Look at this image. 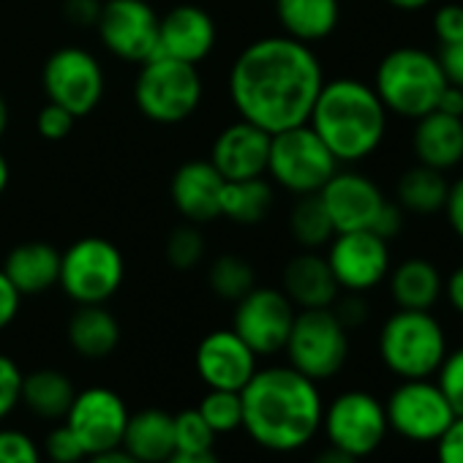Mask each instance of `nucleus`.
<instances>
[{"instance_id": "obj_1", "label": "nucleus", "mask_w": 463, "mask_h": 463, "mask_svg": "<svg viewBox=\"0 0 463 463\" xmlns=\"http://www.w3.org/2000/svg\"><path fill=\"white\" fill-rule=\"evenodd\" d=\"M322 85L319 55L311 44L284 33L262 36L243 47L226 80L235 112L268 134L308 123Z\"/></svg>"}, {"instance_id": "obj_2", "label": "nucleus", "mask_w": 463, "mask_h": 463, "mask_svg": "<svg viewBox=\"0 0 463 463\" xmlns=\"http://www.w3.org/2000/svg\"><path fill=\"white\" fill-rule=\"evenodd\" d=\"M243 428L273 452H295L306 447L322 428L325 401L319 382L303 376L292 365L257 368L241 390Z\"/></svg>"}, {"instance_id": "obj_3", "label": "nucleus", "mask_w": 463, "mask_h": 463, "mask_svg": "<svg viewBox=\"0 0 463 463\" xmlns=\"http://www.w3.org/2000/svg\"><path fill=\"white\" fill-rule=\"evenodd\" d=\"M387 118L390 112L373 85L354 77H338L330 82L325 80L308 126L330 147L338 164H360L382 147Z\"/></svg>"}, {"instance_id": "obj_4", "label": "nucleus", "mask_w": 463, "mask_h": 463, "mask_svg": "<svg viewBox=\"0 0 463 463\" xmlns=\"http://www.w3.org/2000/svg\"><path fill=\"white\" fill-rule=\"evenodd\" d=\"M444 88L447 80L436 55L422 47L390 50L373 74V90L384 109L406 120H417L433 112Z\"/></svg>"}, {"instance_id": "obj_5", "label": "nucleus", "mask_w": 463, "mask_h": 463, "mask_svg": "<svg viewBox=\"0 0 463 463\" xmlns=\"http://www.w3.org/2000/svg\"><path fill=\"white\" fill-rule=\"evenodd\" d=\"M449 344L430 311L398 308L379 330V357L398 379H433Z\"/></svg>"}, {"instance_id": "obj_6", "label": "nucleus", "mask_w": 463, "mask_h": 463, "mask_svg": "<svg viewBox=\"0 0 463 463\" xmlns=\"http://www.w3.org/2000/svg\"><path fill=\"white\" fill-rule=\"evenodd\" d=\"M139 66L134 101L147 120L158 126H175L188 120L202 107L204 82L196 66L166 55H153Z\"/></svg>"}, {"instance_id": "obj_7", "label": "nucleus", "mask_w": 463, "mask_h": 463, "mask_svg": "<svg viewBox=\"0 0 463 463\" xmlns=\"http://www.w3.org/2000/svg\"><path fill=\"white\" fill-rule=\"evenodd\" d=\"M126 260L107 238H80L61 254L58 287L77 306H107L123 287Z\"/></svg>"}, {"instance_id": "obj_8", "label": "nucleus", "mask_w": 463, "mask_h": 463, "mask_svg": "<svg viewBox=\"0 0 463 463\" xmlns=\"http://www.w3.org/2000/svg\"><path fill=\"white\" fill-rule=\"evenodd\" d=\"M338 161L319 134L303 123L270 137L268 175L276 185L295 196L319 194L322 185L338 172Z\"/></svg>"}, {"instance_id": "obj_9", "label": "nucleus", "mask_w": 463, "mask_h": 463, "mask_svg": "<svg viewBox=\"0 0 463 463\" xmlns=\"http://www.w3.org/2000/svg\"><path fill=\"white\" fill-rule=\"evenodd\" d=\"M289 365L314 382L333 379L349 360V330L333 308H303L284 346Z\"/></svg>"}, {"instance_id": "obj_10", "label": "nucleus", "mask_w": 463, "mask_h": 463, "mask_svg": "<svg viewBox=\"0 0 463 463\" xmlns=\"http://www.w3.org/2000/svg\"><path fill=\"white\" fill-rule=\"evenodd\" d=\"M42 88L47 101L63 107L74 118H85L101 104L107 74L93 52L82 47H61L44 61Z\"/></svg>"}, {"instance_id": "obj_11", "label": "nucleus", "mask_w": 463, "mask_h": 463, "mask_svg": "<svg viewBox=\"0 0 463 463\" xmlns=\"http://www.w3.org/2000/svg\"><path fill=\"white\" fill-rule=\"evenodd\" d=\"M322 428L333 447L360 460L373 455L390 433L384 403L365 390H346L335 395L325 406Z\"/></svg>"}, {"instance_id": "obj_12", "label": "nucleus", "mask_w": 463, "mask_h": 463, "mask_svg": "<svg viewBox=\"0 0 463 463\" xmlns=\"http://www.w3.org/2000/svg\"><path fill=\"white\" fill-rule=\"evenodd\" d=\"M390 433L411 444H433L458 417L433 379H401L384 401Z\"/></svg>"}, {"instance_id": "obj_13", "label": "nucleus", "mask_w": 463, "mask_h": 463, "mask_svg": "<svg viewBox=\"0 0 463 463\" xmlns=\"http://www.w3.org/2000/svg\"><path fill=\"white\" fill-rule=\"evenodd\" d=\"M341 292L365 295L387 281L392 268L390 241L379 238L371 229L335 232L325 254Z\"/></svg>"}, {"instance_id": "obj_14", "label": "nucleus", "mask_w": 463, "mask_h": 463, "mask_svg": "<svg viewBox=\"0 0 463 463\" xmlns=\"http://www.w3.org/2000/svg\"><path fill=\"white\" fill-rule=\"evenodd\" d=\"M295 317L298 308L279 287H254L235 303L232 330L257 352V357H270L284 352Z\"/></svg>"}, {"instance_id": "obj_15", "label": "nucleus", "mask_w": 463, "mask_h": 463, "mask_svg": "<svg viewBox=\"0 0 463 463\" xmlns=\"http://www.w3.org/2000/svg\"><path fill=\"white\" fill-rule=\"evenodd\" d=\"M158 20L147 0H104L96 31L115 58L145 63L158 55Z\"/></svg>"}, {"instance_id": "obj_16", "label": "nucleus", "mask_w": 463, "mask_h": 463, "mask_svg": "<svg viewBox=\"0 0 463 463\" xmlns=\"http://www.w3.org/2000/svg\"><path fill=\"white\" fill-rule=\"evenodd\" d=\"M126 401L109 387H88L74 395V403L66 414V425L74 430L85 455H99L120 447L123 430L128 422Z\"/></svg>"}, {"instance_id": "obj_17", "label": "nucleus", "mask_w": 463, "mask_h": 463, "mask_svg": "<svg viewBox=\"0 0 463 463\" xmlns=\"http://www.w3.org/2000/svg\"><path fill=\"white\" fill-rule=\"evenodd\" d=\"M194 365L207 390L241 392L257 373V352L232 327L213 330L199 341Z\"/></svg>"}, {"instance_id": "obj_18", "label": "nucleus", "mask_w": 463, "mask_h": 463, "mask_svg": "<svg viewBox=\"0 0 463 463\" xmlns=\"http://www.w3.org/2000/svg\"><path fill=\"white\" fill-rule=\"evenodd\" d=\"M319 199L333 221L335 232L371 229L382 204L387 202L382 188L363 172L341 169L322 185Z\"/></svg>"}, {"instance_id": "obj_19", "label": "nucleus", "mask_w": 463, "mask_h": 463, "mask_svg": "<svg viewBox=\"0 0 463 463\" xmlns=\"http://www.w3.org/2000/svg\"><path fill=\"white\" fill-rule=\"evenodd\" d=\"M270 137L265 128L235 120L229 123L210 147V164L221 172L223 180H249L268 175V156H270Z\"/></svg>"}, {"instance_id": "obj_20", "label": "nucleus", "mask_w": 463, "mask_h": 463, "mask_svg": "<svg viewBox=\"0 0 463 463\" xmlns=\"http://www.w3.org/2000/svg\"><path fill=\"white\" fill-rule=\"evenodd\" d=\"M218 42L215 20L194 4H180L158 20V55L199 66Z\"/></svg>"}, {"instance_id": "obj_21", "label": "nucleus", "mask_w": 463, "mask_h": 463, "mask_svg": "<svg viewBox=\"0 0 463 463\" xmlns=\"http://www.w3.org/2000/svg\"><path fill=\"white\" fill-rule=\"evenodd\" d=\"M223 177L210 161H185L175 169L169 183V196L177 213L191 223H210L221 215Z\"/></svg>"}, {"instance_id": "obj_22", "label": "nucleus", "mask_w": 463, "mask_h": 463, "mask_svg": "<svg viewBox=\"0 0 463 463\" xmlns=\"http://www.w3.org/2000/svg\"><path fill=\"white\" fill-rule=\"evenodd\" d=\"M281 292L292 300L295 308H333L341 295V287L319 251H300L292 257L281 276Z\"/></svg>"}, {"instance_id": "obj_23", "label": "nucleus", "mask_w": 463, "mask_h": 463, "mask_svg": "<svg viewBox=\"0 0 463 463\" xmlns=\"http://www.w3.org/2000/svg\"><path fill=\"white\" fill-rule=\"evenodd\" d=\"M411 147L417 164L449 172L463 161V118L444 115L439 109L414 120Z\"/></svg>"}, {"instance_id": "obj_24", "label": "nucleus", "mask_w": 463, "mask_h": 463, "mask_svg": "<svg viewBox=\"0 0 463 463\" xmlns=\"http://www.w3.org/2000/svg\"><path fill=\"white\" fill-rule=\"evenodd\" d=\"M4 273L20 289L23 298L44 295L58 287L61 279V251L44 241L20 243L9 251L4 262Z\"/></svg>"}, {"instance_id": "obj_25", "label": "nucleus", "mask_w": 463, "mask_h": 463, "mask_svg": "<svg viewBox=\"0 0 463 463\" xmlns=\"http://www.w3.org/2000/svg\"><path fill=\"white\" fill-rule=\"evenodd\" d=\"M390 298L398 308L430 311L444 295V279L439 268L425 257H409L390 268L387 273Z\"/></svg>"}, {"instance_id": "obj_26", "label": "nucleus", "mask_w": 463, "mask_h": 463, "mask_svg": "<svg viewBox=\"0 0 463 463\" xmlns=\"http://www.w3.org/2000/svg\"><path fill=\"white\" fill-rule=\"evenodd\" d=\"M276 20L284 36L317 44L335 33L341 23V0H276Z\"/></svg>"}, {"instance_id": "obj_27", "label": "nucleus", "mask_w": 463, "mask_h": 463, "mask_svg": "<svg viewBox=\"0 0 463 463\" xmlns=\"http://www.w3.org/2000/svg\"><path fill=\"white\" fill-rule=\"evenodd\" d=\"M120 447L142 463H164L175 452V417L164 409H142L131 414Z\"/></svg>"}, {"instance_id": "obj_28", "label": "nucleus", "mask_w": 463, "mask_h": 463, "mask_svg": "<svg viewBox=\"0 0 463 463\" xmlns=\"http://www.w3.org/2000/svg\"><path fill=\"white\" fill-rule=\"evenodd\" d=\"M69 344L85 360H104L120 344V322L107 306H80L69 319Z\"/></svg>"}, {"instance_id": "obj_29", "label": "nucleus", "mask_w": 463, "mask_h": 463, "mask_svg": "<svg viewBox=\"0 0 463 463\" xmlns=\"http://www.w3.org/2000/svg\"><path fill=\"white\" fill-rule=\"evenodd\" d=\"M276 202L273 183L265 177H249V180H226L221 191V215L232 223L241 226H257L262 223Z\"/></svg>"}, {"instance_id": "obj_30", "label": "nucleus", "mask_w": 463, "mask_h": 463, "mask_svg": "<svg viewBox=\"0 0 463 463\" xmlns=\"http://www.w3.org/2000/svg\"><path fill=\"white\" fill-rule=\"evenodd\" d=\"M74 395V382L55 368H39L23 379V403L42 420H63Z\"/></svg>"}, {"instance_id": "obj_31", "label": "nucleus", "mask_w": 463, "mask_h": 463, "mask_svg": "<svg viewBox=\"0 0 463 463\" xmlns=\"http://www.w3.org/2000/svg\"><path fill=\"white\" fill-rule=\"evenodd\" d=\"M449 191L447 172H439L425 164H414L411 169L401 172L395 183V202L414 215H433L444 210Z\"/></svg>"}, {"instance_id": "obj_32", "label": "nucleus", "mask_w": 463, "mask_h": 463, "mask_svg": "<svg viewBox=\"0 0 463 463\" xmlns=\"http://www.w3.org/2000/svg\"><path fill=\"white\" fill-rule=\"evenodd\" d=\"M289 232L303 251L327 249V243L335 235V229H333V221H330L319 194H306L295 202V207L289 213Z\"/></svg>"}, {"instance_id": "obj_33", "label": "nucleus", "mask_w": 463, "mask_h": 463, "mask_svg": "<svg viewBox=\"0 0 463 463\" xmlns=\"http://www.w3.org/2000/svg\"><path fill=\"white\" fill-rule=\"evenodd\" d=\"M207 287L215 298L238 303L257 287V273L249 260L238 254H221L218 260H213L207 270Z\"/></svg>"}, {"instance_id": "obj_34", "label": "nucleus", "mask_w": 463, "mask_h": 463, "mask_svg": "<svg viewBox=\"0 0 463 463\" xmlns=\"http://www.w3.org/2000/svg\"><path fill=\"white\" fill-rule=\"evenodd\" d=\"M207 420L213 433H235L243 428V398L235 390H207L202 403L196 406Z\"/></svg>"}, {"instance_id": "obj_35", "label": "nucleus", "mask_w": 463, "mask_h": 463, "mask_svg": "<svg viewBox=\"0 0 463 463\" xmlns=\"http://www.w3.org/2000/svg\"><path fill=\"white\" fill-rule=\"evenodd\" d=\"M166 262L180 270L188 273L194 270L202 260H204V238L196 223H185V226H175L166 238Z\"/></svg>"}, {"instance_id": "obj_36", "label": "nucleus", "mask_w": 463, "mask_h": 463, "mask_svg": "<svg viewBox=\"0 0 463 463\" xmlns=\"http://www.w3.org/2000/svg\"><path fill=\"white\" fill-rule=\"evenodd\" d=\"M215 444V433L199 409H185L175 414V449L177 452H210Z\"/></svg>"}, {"instance_id": "obj_37", "label": "nucleus", "mask_w": 463, "mask_h": 463, "mask_svg": "<svg viewBox=\"0 0 463 463\" xmlns=\"http://www.w3.org/2000/svg\"><path fill=\"white\" fill-rule=\"evenodd\" d=\"M436 384L449 401L452 411L463 417V346L449 349L436 371Z\"/></svg>"}, {"instance_id": "obj_38", "label": "nucleus", "mask_w": 463, "mask_h": 463, "mask_svg": "<svg viewBox=\"0 0 463 463\" xmlns=\"http://www.w3.org/2000/svg\"><path fill=\"white\" fill-rule=\"evenodd\" d=\"M23 379L25 373L20 365L0 352V420H6L23 403Z\"/></svg>"}, {"instance_id": "obj_39", "label": "nucleus", "mask_w": 463, "mask_h": 463, "mask_svg": "<svg viewBox=\"0 0 463 463\" xmlns=\"http://www.w3.org/2000/svg\"><path fill=\"white\" fill-rule=\"evenodd\" d=\"M0 463H42V449L28 433L0 428Z\"/></svg>"}, {"instance_id": "obj_40", "label": "nucleus", "mask_w": 463, "mask_h": 463, "mask_svg": "<svg viewBox=\"0 0 463 463\" xmlns=\"http://www.w3.org/2000/svg\"><path fill=\"white\" fill-rule=\"evenodd\" d=\"M74 123H77V118H74L71 112H66L63 107L52 104V101H47V104L39 109V115H36V131H39V137L47 139V142H61V139H66V137L71 134Z\"/></svg>"}, {"instance_id": "obj_41", "label": "nucleus", "mask_w": 463, "mask_h": 463, "mask_svg": "<svg viewBox=\"0 0 463 463\" xmlns=\"http://www.w3.org/2000/svg\"><path fill=\"white\" fill-rule=\"evenodd\" d=\"M44 449H47L52 463H80L82 458H88L85 447L80 444V439L74 436V430L66 422L50 430V436L44 441Z\"/></svg>"}, {"instance_id": "obj_42", "label": "nucleus", "mask_w": 463, "mask_h": 463, "mask_svg": "<svg viewBox=\"0 0 463 463\" xmlns=\"http://www.w3.org/2000/svg\"><path fill=\"white\" fill-rule=\"evenodd\" d=\"M433 33L439 44H452L463 39V6L458 4H444L433 14Z\"/></svg>"}, {"instance_id": "obj_43", "label": "nucleus", "mask_w": 463, "mask_h": 463, "mask_svg": "<svg viewBox=\"0 0 463 463\" xmlns=\"http://www.w3.org/2000/svg\"><path fill=\"white\" fill-rule=\"evenodd\" d=\"M433 444L436 463H463V417L458 414Z\"/></svg>"}, {"instance_id": "obj_44", "label": "nucleus", "mask_w": 463, "mask_h": 463, "mask_svg": "<svg viewBox=\"0 0 463 463\" xmlns=\"http://www.w3.org/2000/svg\"><path fill=\"white\" fill-rule=\"evenodd\" d=\"M333 314L341 319V325H344L346 330H354V327L365 325V319H368V303H365V298L357 295V292H344V295H338V300L333 303Z\"/></svg>"}, {"instance_id": "obj_45", "label": "nucleus", "mask_w": 463, "mask_h": 463, "mask_svg": "<svg viewBox=\"0 0 463 463\" xmlns=\"http://www.w3.org/2000/svg\"><path fill=\"white\" fill-rule=\"evenodd\" d=\"M436 61L444 71L447 85L463 88V39L452 42V44H439Z\"/></svg>"}, {"instance_id": "obj_46", "label": "nucleus", "mask_w": 463, "mask_h": 463, "mask_svg": "<svg viewBox=\"0 0 463 463\" xmlns=\"http://www.w3.org/2000/svg\"><path fill=\"white\" fill-rule=\"evenodd\" d=\"M20 306H23L20 289L9 281V276L4 273V268H0V330H6L17 319Z\"/></svg>"}, {"instance_id": "obj_47", "label": "nucleus", "mask_w": 463, "mask_h": 463, "mask_svg": "<svg viewBox=\"0 0 463 463\" xmlns=\"http://www.w3.org/2000/svg\"><path fill=\"white\" fill-rule=\"evenodd\" d=\"M401 229H403V207L398 202H384L371 232H376L384 241H392L395 235H401Z\"/></svg>"}, {"instance_id": "obj_48", "label": "nucleus", "mask_w": 463, "mask_h": 463, "mask_svg": "<svg viewBox=\"0 0 463 463\" xmlns=\"http://www.w3.org/2000/svg\"><path fill=\"white\" fill-rule=\"evenodd\" d=\"M444 215H447L449 229L455 232V238L463 243V177L449 183L447 202H444Z\"/></svg>"}, {"instance_id": "obj_49", "label": "nucleus", "mask_w": 463, "mask_h": 463, "mask_svg": "<svg viewBox=\"0 0 463 463\" xmlns=\"http://www.w3.org/2000/svg\"><path fill=\"white\" fill-rule=\"evenodd\" d=\"M101 4H104V0H66V4H63V14H66L74 25L90 28V25L99 23Z\"/></svg>"}, {"instance_id": "obj_50", "label": "nucleus", "mask_w": 463, "mask_h": 463, "mask_svg": "<svg viewBox=\"0 0 463 463\" xmlns=\"http://www.w3.org/2000/svg\"><path fill=\"white\" fill-rule=\"evenodd\" d=\"M436 109L444 115H452V118H463V88L447 85L436 101Z\"/></svg>"}, {"instance_id": "obj_51", "label": "nucleus", "mask_w": 463, "mask_h": 463, "mask_svg": "<svg viewBox=\"0 0 463 463\" xmlns=\"http://www.w3.org/2000/svg\"><path fill=\"white\" fill-rule=\"evenodd\" d=\"M444 295H447L452 311L463 317V265H458V268L449 273V279L444 281Z\"/></svg>"}, {"instance_id": "obj_52", "label": "nucleus", "mask_w": 463, "mask_h": 463, "mask_svg": "<svg viewBox=\"0 0 463 463\" xmlns=\"http://www.w3.org/2000/svg\"><path fill=\"white\" fill-rule=\"evenodd\" d=\"M88 463H142L137 460L131 452H126L123 447H115V449H107V452H99V455H90Z\"/></svg>"}, {"instance_id": "obj_53", "label": "nucleus", "mask_w": 463, "mask_h": 463, "mask_svg": "<svg viewBox=\"0 0 463 463\" xmlns=\"http://www.w3.org/2000/svg\"><path fill=\"white\" fill-rule=\"evenodd\" d=\"M164 463H221L215 455H213V449L210 452H172Z\"/></svg>"}, {"instance_id": "obj_54", "label": "nucleus", "mask_w": 463, "mask_h": 463, "mask_svg": "<svg viewBox=\"0 0 463 463\" xmlns=\"http://www.w3.org/2000/svg\"><path fill=\"white\" fill-rule=\"evenodd\" d=\"M314 463H360V458H354V455H349V452H344V449H338V447H325L317 458H314Z\"/></svg>"}, {"instance_id": "obj_55", "label": "nucleus", "mask_w": 463, "mask_h": 463, "mask_svg": "<svg viewBox=\"0 0 463 463\" xmlns=\"http://www.w3.org/2000/svg\"><path fill=\"white\" fill-rule=\"evenodd\" d=\"M387 4L392 6V9H398V12H406V14H411V12H422V9H428L433 0H387Z\"/></svg>"}, {"instance_id": "obj_56", "label": "nucleus", "mask_w": 463, "mask_h": 463, "mask_svg": "<svg viewBox=\"0 0 463 463\" xmlns=\"http://www.w3.org/2000/svg\"><path fill=\"white\" fill-rule=\"evenodd\" d=\"M9 180H12V166H9L6 156L0 153V194L9 188Z\"/></svg>"}, {"instance_id": "obj_57", "label": "nucleus", "mask_w": 463, "mask_h": 463, "mask_svg": "<svg viewBox=\"0 0 463 463\" xmlns=\"http://www.w3.org/2000/svg\"><path fill=\"white\" fill-rule=\"evenodd\" d=\"M6 128H9V104H6L4 93H0V139H4Z\"/></svg>"}]
</instances>
